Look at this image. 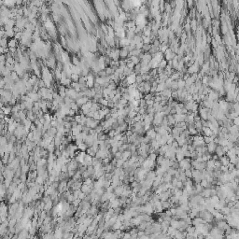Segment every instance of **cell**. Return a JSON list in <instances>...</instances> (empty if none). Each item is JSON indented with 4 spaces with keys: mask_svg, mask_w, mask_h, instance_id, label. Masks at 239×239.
<instances>
[{
    "mask_svg": "<svg viewBox=\"0 0 239 239\" xmlns=\"http://www.w3.org/2000/svg\"><path fill=\"white\" fill-rule=\"evenodd\" d=\"M54 75H55V78H56L57 80H61V78H62V72H61V69L56 68L54 71Z\"/></svg>",
    "mask_w": 239,
    "mask_h": 239,
    "instance_id": "3957f363",
    "label": "cell"
},
{
    "mask_svg": "<svg viewBox=\"0 0 239 239\" xmlns=\"http://www.w3.org/2000/svg\"><path fill=\"white\" fill-rule=\"evenodd\" d=\"M129 53L130 52L125 48H122L121 50H120V57H121V58H126L129 55Z\"/></svg>",
    "mask_w": 239,
    "mask_h": 239,
    "instance_id": "7a4b0ae2",
    "label": "cell"
},
{
    "mask_svg": "<svg viewBox=\"0 0 239 239\" xmlns=\"http://www.w3.org/2000/svg\"><path fill=\"white\" fill-rule=\"evenodd\" d=\"M79 78H80V76L78 75V74H72L71 77H70V79L72 80V82H78Z\"/></svg>",
    "mask_w": 239,
    "mask_h": 239,
    "instance_id": "8992f818",
    "label": "cell"
},
{
    "mask_svg": "<svg viewBox=\"0 0 239 239\" xmlns=\"http://www.w3.org/2000/svg\"><path fill=\"white\" fill-rule=\"evenodd\" d=\"M2 111L4 112V114L6 115H9L12 112V108L11 107H3L2 108Z\"/></svg>",
    "mask_w": 239,
    "mask_h": 239,
    "instance_id": "277c9868",
    "label": "cell"
},
{
    "mask_svg": "<svg viewBox=\"0 0 239 239\" xmlns=\"http://www.w3.org/2000/svg\"><path fill=\"white\" fill-rule=\"evenodd\" d=\"M88 101H89V98L86 97V96H83V97L78 98L76 100V103L78 107H82L83 105H85L87 103Z\"/></svg>",
    "mask_w": 239,
    "mask_h": 239,
    "instance_id": "6da1fadb",
    "label": "cell"
},
{
    "mask_svg": "<svg viewBox=\"0 0 239 239\" xmlns=\"http://www.w3.org/2000/svg\"><path fill=\"white\" fill-rule=\"evenodd\" d=\"M8 46H9L10 48H15V47L17 46V39H15V38L10 39V40L9 41V43H8Z\"/></svg>",
    "mask_w": 239,
    "mask_h": 239,
    "instance_id": "5b68a950",
    "label": "cell"
},
{
    "mask_svg": "<svg viewBox=\"0 0 239 239\" xmlns=\"http://www.w3.org/2000/svg\"><path fill=\"white\" fill-rule=\"evenodd\" d=\"M78 108H79V107H78V106L77 105L76 102H72V104L70 105V109H73V110H75L76 112H78Z\"/></svg>",
    "mask_w": 239,
    "mask_h": 239,
    "instance_id": "52a82bcc",
    "label": "cell"
},
{
    "mask_svg": "<svg viewBox=\"0 0 239 239\" xmlns=\"http://www.w3.org/2000/svg\"><path fill=\"white\" fill-rule=\"evenodd\" d=\"M86 148H87V145H86V144H84V143H80V144L78 145V149H79V150H81V151H85V150H86Z\"/></svg>",
    "mask_w": 239,
    "mask_h": 239,
    "instance_id": "ba28073f",
    "label": "cell"
}]
</instances>
